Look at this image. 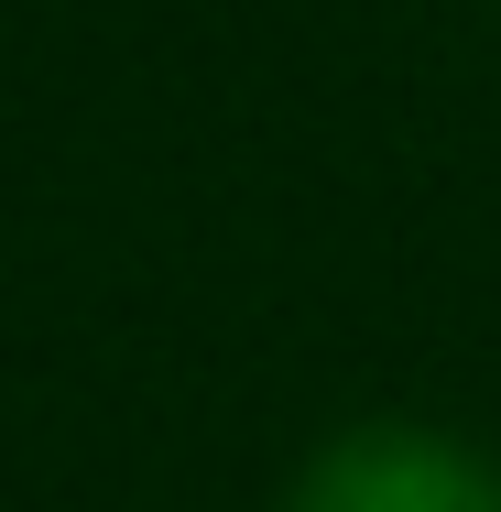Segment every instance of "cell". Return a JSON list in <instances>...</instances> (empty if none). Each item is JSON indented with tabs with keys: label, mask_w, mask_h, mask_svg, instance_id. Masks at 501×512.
<instances>
[{
	"label": "cell",
	"mask_w": 501,
	"mask_h": 512,
	"mask_svg": "<svg viewBox=\"0 0 501 512\" xmlns=\"http://www.w3.org/2000/svg\"><path fill=\"white\" fill-rule=\"evenodd\" d=\"M284 512H501V469L436 425H360L316 447Z\"/></svg>",
	"instance_id": "6da1fadb"
}]
</instances>
